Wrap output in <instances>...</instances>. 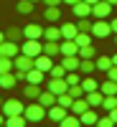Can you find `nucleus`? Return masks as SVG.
I'll list each match as a JSON object with an SVG mask.
<instances>
[{
    "label": "nucleus",
    "instance_id": "nucleus-1",
    "mask_svg": "<svg viewBox=\"0 0 117 127\" xmlns=\"http://www.w3.org/2000/svg\"><path fill=\"white\" fill-rule=\"evenodd\" d=\"M23 117H26L28 122H33V125H36V122H41V120L46 117V107H41V104H38V102L33 99V102H31L28 107H26V112H23Z\"/></svg>",
    "mask_w": 117,
    "mask_h": 127
},
{
    "label": "nucleus",
    "instance_id": "nucleus-2",
    "mask_svg": "<svg viewBox=\"0 0 117 127\" xmlns=\"http://www.w3.org/2000/svg\"><path fill=\"white\" fill-rule=\"evenodd\" d=\"M20 54H26V56H31V59H36V56L43 54V43H41V41H36V38H26V43L20 46Z\"/></svg>",
    "mask_w": 117,
    "mask_h": 127
},
{
    "label": "nucleus",
    "instance_id": "nucleus-3",
    "mask_svg": "<svg viewBox=\"0 0 117 127\" xmlns=\"http://www.w3.org/2000/svg\"><path fill=\"white\" fill-rule=\"evenodd\" d=\"M0 112H3L5 117H10V114H23V112H26V104L20 102V99H5Z\"/></svg>",
    "mask_w": 117,
    "mask_h": 127
},
{
    "label": "nucleus",
    "instance_id": "nucleus-4",
    "mask_svg": "<svg viewBox=\"0 0 117 127\" xmlns=\"http://www.w3.org/2000/svg\"><path fill=\"white\" fill-rule=\"evenodd\" d=\"M110 13H112V5L107 3V0H99V3H94V5H92V15L97 18V20H107Z\"/></svg>",
    "mask_w": 117,
    "mask_h": 127
},
{
    "label": "nucleus",
    "instance_id": "nucleus-5",
    "mask_svg": "<svg viewBox=\"0 0 117 127\" xmlns=\"http://www.w3.org/2000/svg\"><path fill=\"white\" fill-rule=\"evenodd\" d=\"M110 33H112L110 20H94V26H92V36L94 38H107Z\"/></svg>",
    "mask_w": 117,
    "mask_h": 127
},
{
    "label": "nucleus",
    "instance_id": "nucleus-6",
    "mask_svg": "<svg viewBox=\"0 0 117 127\" xmlns=\"http://www.w3.org/2000/svg\"><path fill=\"white\" fill-rule=\"evenodd\" d=\"M20 54V46L15 43V41H3V43H0V56H8V59H15Z\"/></svg>",
    "mask_w": 117,
    "mask_h": 127
},
{
    "label": "nucleus",
    "instance_id": "nucleus-7",
    "mask_svg": "<svg viewBox=\"0 0 117 127\" xmlns=\"http://www.w3.org/2000/svg\"><path fill=\"white\" fill-rule=\"evenodd\" d=\"M48 92H54L56 97H59V94H64V92H69V84H66V79L48 76Z\"/></svg>",
    "mask_w": 117,
    "mask_h": 127
},
{
    "label": "nucleus",
    "instance_id": "nucleus-8",
    "mask_svg": "<svg viewBox=\"0 0 117 127\" xmlns=\"http://www.w3.org/2000/svg\"><path fill=\"white\" fill-rule=\"evenodd\" d=\"M13 66H15L18 71H31V69H33V59L26 56V54H18V56L13 59Z\"/></svg>",
    "mask_w": 117,
    "mask_h": 127
},
{
    "label": "nucleus",
    "instance_id": "nucleus-9",
    "mask_svg": "<svg viewBox=\"0 0 117 127\" xmlns=\"http://www.w3.org/2000/svg\"><path fill=\"white\" fill-rule=\"evenodd\" d=\"M66 114H69V109H66V107H61V104H54V107H48V109H46V117H51L54 122H61Z\"/></svg>",
    "mask_w": 117,
    "mask_h": 127
},
{
    "label": "nucleus",
    "instance_id": "nucleus-10",
    "mask_svg": "<svg viewBox=\"0 0 117 127\" xmlns=\"http://www.w3.org/2000/svg\"><path fill=\"white\" fill-rule=\"evenodd\" d=\"M71 13L77 15V18H89V15H92V5L84 3V0H79L77 5H71Z\"/></svg>",
    "mask_w": 117,
    "mask_h": 127
},
{
    "label": "nucleus",
    "instance_id": "nucleus-11",
    "mask_svg": "<svg viewBox=\"0 0 117 127\" xmlns=\"http://www.w3.org/2000/svg\"><path fill=\"white\" fill-rule=\"evenodd\" d=\"M79 120H81L84 127H94V125H97V120H99V114H97V109H94V107H89L84 114H79Z\"/></svg>",
    "mask_w": 117,
    "mask_h": 127
},
{
    "label": "nucleus",
    "instance_id": "nucleus-12",
    "mask_svg": "<svg viewBox=\"0 0 117 127\" xmlns=\"http://www.w3.org/2000/svg\"><path fill=\"white\" fill-rule=\"evenodd\" d=\"M43 79H46V71H41V69H31V71H26V84H43Z\"/></svg>",
    "mask_w": 117,
    "mask_h": 127
},
{
    "label": "nucleus",
    "instance_id": "nucleus-13",
    "mask_svg": "<svg viewBox=\"0 0 117 127\" xmlns=\"http://www.w3.org/2000/svg\"><path fill=\"white\" fill-rule=\"evenodd\" d=\"M23 36H26V38H36V41H41V38H43V28L36 26V23H28V26L23 28Z\"/></svg>",
    "mask_w": 117,
    "mask_h": 127
},
{
    "label": "nucleus",
    "instance_id": "nucleus-14",
    "mask_svg": "<svg viewBox=\"0 0 117 127\" xmlns=\"http://www.w3.org/2000/svg\"><path fill=\"white\" fill-rule=\"evenodd\" d=\"M33 66L48 74V71H51V66H54V61H51V56H46V54H41V56H36V59H33Z\"/></svg>",
    "mask_w": 117,
    "mask_h": 127
},
{
    "label": "nucleus",
    "instance_id": "nucleus-15",
    "mask_svg": "<svg viewBox=\"0 0 117 127\" xmlns=\"http://www.w3.org/2000/svg\"><path fill=\"white\" fill-rule=\"evenodd\" d=\"M61 56H79V46L77 41H61Z\"/></svg>",
    "mask_w": 117,
    "mask_h": 127
},
{
    "label": "nucleus",
    "instance_id": "nucleus-16",
    "mask_svg": "<svg viewBox=\"0 0 117 127\" xmlns=\"http://www.w3.org/2000/svg\"><path fill=\"white\" fill-rule=\"evenodd\" d=\"M36 102L41 104V107H46V109H48V107H54V104H56V94L46 89V92H41V94H38V99H36Z\"/></svg>",
    "mask_w": 117,
    "mask_h": 127
},
{
    "label": "nucleus",
    "instance_id": "nucleus-17",
    "mask_svg": "<svg viewBox=\"0 0 117 127\" xmlns=\"http://www.w3.org/2000/svg\"><path fill=\"white\" fill-rule=\"evenodd\" d=\"M43 41H64L61 28H59V26H54V23H51L48 28H43Z\"/></svg>",
    "mask_w": 117,
    "mask_h": 127
},
{
    "label": "nucleus",
    "instance_id": "nucleus-18",
    "mask_svg": "<svg viewBox=\"0 0 117 127\" xmlns=\"http://www.w3.org/2000/svg\"><path fill=\"white\" fill-rule=\"evenodd\" d=\"M43 54L46 56H59L61 54V41H43Z\"/></svg>",
    "mask_w": 117,
    "mask_h": 127
},
{
    "label": "nucleus",
    "instance_id": "nucleus-19",
    "mask_svg": "<svg viewBox=\"0 0 117 127\" xmlns=\"http://www.w3.org/2000/svg\"><path fill=\"white\" fill-rule=\"evenodd\" d=\"M15 71H5V74H0V89H13L15 87Z\"/></svg>",
    "mask_w": 117,
    "mask_h": 127
},
{
    "label": "nucleus",
    "instance_id": "nucleus-20",
    "mask_svg": "<svg viewBox=\"0 0 117 127\" xmlns=\"http://www.w3.org/2000/svg\"><path fill=\"white\" fill-rule=\"evenodd\" d=\"M77 33H79V26H77V23H64V26H61V36L66 38V41H74Z\"/></svg>",
    "mask_w": 117,
    "mask_h": 127
},
{
    "label": "nucleus",
    "instance_id": "nucleus-21",
    "mask_svg": "<svg viewBox=\"0 0 117 127\" xmlns=\"http://www.w3.org/2000/svg\"><path fill=\"white\" fill-rule=\"evenodd\" d=\"M89 109V102H87V97H79V99H74V104H71V114H84Z\"/></svg>",
    "mask_w": 117,
    "mask_h": 127
},
{
    "label": "nucleus",
    "instance_id": "nucleus-22",
    "mask_svg": "<svg viewBox=\"0 0 117 127\" xmlns=\"http://www.w3.org/2000/svg\"><path fill=\"white\" fill-rule=\"evenodd\" d=\"M79 64H81L79 56H64L61 59V66L66 69V71H79Z\"/></svg>",
    "mask_w": 117,
    "mask_h": 127
},
{
    "label": "nucleus",
    "instance_id": "nucleus-23",
    "mask_svg": "<svg viewBox=\"0 0 117 127\" xmlns=\"http://www.w3.org/2000/svg\"><path fill=\"white\" fill-rule=\"evenodd\" d=\"M94 69H97L94 59H81V64H79V74H84V76H92Z\"/></svg>",
    "mask_w": 117,
    "mask_h": 127
},
{
    "label": "nucleus",
    "instance_id": "nucleus-24",
    "mask_svg": "<svg viewBox=\"0 0 117 127\" xmlns=\"http://www.w3.org/2000/svg\"><path fill=\"white\" fill-rule=\"evenodd\" d=\"M43 18L48 20V23H56V20L61 18V10H59V5H46V10H43Z\"/></svg>",
    "mask_w": 117,
    "mask_h": 127
},
{
    "label": "nucleus",
    "instance_id": "nucleus-25",
    "mask_svg": "<svg viewBox=\"0 0 117 127\" xmlns=\"http://www.w3.org/2000/svg\"><path fill=\"white\" fill-rule=\"evenodd\" d=\"M28 120L23 117V114H10V117H5V127H26Z\"/></svg>",
    "mask_w": 117,
    "mask_h": 127
},
{
    "label": "nucleus",
    "instance_id": "nucleus-26",
    "mask_svg": "<svg viewBox=\"0 0 117 127\" xmlns=\"http://www.w3.org/2000/svg\"><path fill=\"white\" fill-rule=\"evenodd\" d=\"M87 102H89V107H94V109H97V107H102V102H104V94L97 89V92H89L87 94Z\"/></svg>",
    "mask_w": 117,
    "mask_h": 127
},
{
    "label": "nucleus",
    "instance_id": "nucleus-27",
    "mask_svg": "<svg viewBox=\"0 0 117 127\" xmlns=\"http://www.w3.org/2000/svg\"><path fill=\"white\" fill-rule=\"evenodd\" d=\"M59 127H81V120H79V114H66L61 122H59Z\"/></svg>",
    "mask_w": 117,
    "mask_h": 127
},
{
    "label": "nucleus",
    "instance_id": "nucleus-28",
    "mask_svg": "<svg viewBox=\"0 0 117 127\" xmlns=\"http://www.w3.org/2000/svg\"><path fill=\"white\" fill-rule=\"evenodd\" d=\"M81 87H84V92L89 94V92H97V89H99V81L94 79V74H92V76H84V79H81Z\"/></svg>",
    "mask_w": 117,
    "mask_h": 127
},
{
    "label": "nucleus",
    "instance_id": "nucleus-29",
    "mask_svg": "<svg viewBox=\"0 0 117 127\" xmlns=\"http://www.w3.org/2000/svg\"><path fill=\"white\" fill-rule=\"evenodd\" d=\"M5 38H8V41H15V43H18L20 38H26V36H23V28H18V26H10V28L5 31Z\"/></svg>",
    "mask_w": 117,
    "mask_h": 127
},
{
    "label": "nucleus",
    "instance_id": "nucleus-30",
    "mask_svg": "<svg viewBox=\"0 0 117 127\" xmlns=\"http://www.w3.org/2000/svg\"><path fill=\"white\" fill-rule=\"evenodd\" d=\"M23 94H26L31 102H33V99H38V94H41V84H26Z\"/></svg>",
    "mask_w": 117,
    "mask_h": 127
},
{
    "label": "nucleus",
    "instance_id": "nucleus-31",
    "mask_svg": "<svg viewBox=\"0 0 117 127\" xmlns=\"http://www.w3.org/2000/svg\"><path fill=\"white\" fill-rule=\"evenodd\" d=\"M33 8H36V3H31V0H18V13L31 15V13H33Z\"/></svg>",
    "mask_w": 117,
    "mask_h": 127
},
{
    "label": "nucleus",
    "instance_id": "nucleus-32",
    "mask_svg": "<svg viewBox=\"0 0 117 127\" xmlns=\"http://www.w3.org/2000/svg\"><path fill=\"white\" fill-rule=\"evenodd\" d=\"M117 107V94H104V102H102V109L104 112H110Z\"/></svg>",
    "mask_w": 117,
    "mask_h": 127
},
{
    "label": "nucleus",
    "instance_id": "nucleus-33",
    "mask_svg": "<svg viewBox=\"0 0 117 127\" xmlns=\"http://www.w3.org/2000/svg\"><path fill=\"white\" fill-rule=\"evenodd\" d=\"M56 104H61V107L71 109V104H74V97H71L69 92H64V94H59V97H56Z\"/></svg>",
    "mask_w": 117,
    "mask_h": 127
},
{
    "label": "nucleus",
    "instance_id": "nucleus-34",
    "mask_svg": "<svg viewBox=\"0 0 117 127\" xmlns=\"http://www.w3.org/2000/svg\"><path fill=\"white\" fill-rule=\"evenodd\" d=\"M94 64H97L99 71H107V69L112 66V56H97V59H94Z\"/></svg>",
    "mask_w": 117,
    "mask_h": 127
},
{
    "label": "nucleus",
    "instance_id": "nucleus-35",
    "mask_svg": "<svg viewBox=\"0 0 117 127\" xmlns=\"http://www.w3.org/2000/svg\"><path fill=\"white\" fill-rule=\"evenodd\" d=\"M74 41H77V46H79V48H84V46H92V33H81V31H79Z\"/></svg>",
    "mask_w": 117,
    "mask_h": 127
},
{
    "label": "nucleus",
    "instance_id": "nucleus-36",
    "mask_svg": "<svg viewBox=\"0 0 117 127\" xmlns=\"http://www.w3.org/2000/svg\"><path fill=\"white\" fill-rule=\"evenodd\" d=\"M99 92H102V94H117V81L107 79L104 84H99Z\"/></svg>",
    "mask_w": 117,
    "mask_h": 127
},
{
    "label": "nucleus",
    "instance_id": "nucleus-37",
    "mask_svg": "<svg viewBox=\"0 0 117 127\" xmlns=\"http://www.w3.org/2000/svg\"><path fill=\"white\" fill-rule=\"evenodd\" d=\"M64 79H66L69 87H74V84H81V74H79V71H66V76H64Z\"/></svg>",
    "mask_w": 117,
    "mask_h": 127
},
{
    "label": "nucleus",
    "instance_id": "nucleus-38",
    "mask_svg": "<svg viewBox=\"0 0 117 127\" xmlns=\"http://www.w3.org/2000/svg\"><path fill=\"white\" fill-rule=\"evenodd\" d=\"M48 76H56V79H64V76H66V69H64L61 64H54V66H51V71H48Z\"/></svg>",
    "mask_w": 117,
    "mask_h": 127
},
{
    "label": "nucleus",
    "instance_id": "nucleus-39",
    "mask_svg": "<svg viewBox=\"0 0 117 127\" xmlns=\"http://www.w3.org/2000/svg\"><path fill=\"white\" fill-rule=\"evenodd\" d=\"M13 59H8V56H0V74H5V71H13Z\"/></svg>",
    "mask_w": 117,
    "mask_h": 127
},
{
    "label": "nucleus",
    "instance_id": "nucleus-40",
    "mask_svg": "<svg viewBox=\"0 0 117 127\" xmlns=\"http://www.w3.org/2000/svg\"><path fill=\"white\" fill-rule=\"evenodd\" d=\"M69 94L74 99H79V97H87V92H84V87L81 84H74V87H69Z\"/></svg>",
    "mask_w": 117,
    "mask_h": 127
},
{
    "label": "nucleus",
    "instance_id": "nucleus-41",
    "mask_svg": "<svg viewBox=\"0 0 117 127\" xmlns=\"http://www.w3.org/2000/svg\"><path fill=\"white\" fill-rule=\"evenodd\" d=\"M77 26H79L81 33H92V26H94V23H92L89 18H79V23H77Z\"/></svg>",
    "mask_w": 117,
    "mask_h": 127
},
{
    "label": "nucleus",
    "instance_id": "nucleus-42",
    "mask_svg": "<svg viewBox=\"0 0 117 127\" xmlns=\"http://www.w3.org/2000/svg\"><path fill=\"white\" fill-rule=\"evenodd\" d=\"M94 127H115V122H112L110 114H99V120H97V125H94Z\"/></svg>",
    "mask_w": 117,
    "mask_h": 127
},
{
    "label": "nucleus",
    "instance_id": "nucleus-43",
    "mask_svg": "<svg viewBox=\"0 0 117 127\" xmlns=\"http://www.w3.org/2000/svg\"><path fill=\"white\" fill-rule=\"evenodd\" d=\"M94 46H84V48H79V59H94Z\"/></svg>",
    "mask_w": 117,
    "mask_h": 127
},
{
    "label": "nucleus",
    "instance_id": "nucleus-44",
    "mask_svg": "<svg viewBox=\"0 0 117 127\" xmlns=\"http://www.w3.org/2000/svg\"><path fill=\"white\" fill-rule=\"evenodd\" d=\"M104 74H107V79H112V81H117V66H115V64H112V66H110L107 71H104Z\"/></svg>",
    "mask_w": 117,
    "mask_h": 127
},
{
    "label": "nucleus",
    "instance_id": "nucleus-45",
    "mask_svg": "<svg viewBox=\"0 0 117 127\" xmlns=\"http://www.w3.org/2000/svg\"><path fill=\"white\" fill-rule=\"evenodd\" d=\"M107 114H110V117H112V122H115V125H117V107H115V109H110V112H107Z\"/></svg>",
    "mask_w": 117,
    "mask_h": 127
},
{
    "label": "nucleus",
    "instance_id": "nucleus-46",
    "mask_svg": "<svg viewBox=\"0 0 117 127\" xmlns=\"http://www.w3.org/2000/svg\"><path fill=\"white\" fill-rule=\"evenodd\" d=\"M43 3H46V5H61L64 0H43Z\"/></svg>",
    "mask_w": 117,
    "mask_h": 127
},
{
    "label": "nucleus",
    "instance_id": "nucleus-47",
    "mask_svg": "<svg viewBox=\"0 0 117 127\" xmlns=\"http://www.w3.org/2000/svg\"><path fill=\"white\" fill-rule=\"evenodd\" d=\"M110 26H112V33H117V18H112V20H110Z\"/></svg>",
    "mask_w": 117,
    "mask_h": 127
},
{
    "label": "nucleus",
    "instance_id": "nucleus-48",
    "mask_svg": "<svg viewBox=\"0 0 117 127\" xmlns=\"http://www.w3.org/2000/svg\"><path fill=\"white\" fill-rule=\"evenodd\" d=\"M0 127H5V114L0 112Z\"/></svg>",
    "mask_w": 117,
    "mask_h": 127
},
{
    "label": "nucleus",
    "instance_id": "nucleus-49",
    "mask_svg": "<svg viewBox=\"0 0 117 127\" xmlns=\"http://www.w3.org/2000/svg\"><path fill=\"white\" fill-rule=\"evenodd\" d=\"M64 3H66V5H77L79 0H64Z\"/></svg>",
    "mask_w": 117,
    "mask_h": 127
},
{
    "label": "nucleus",
    "instance_id": "nucleus-50",
    "mask_svg": "<svg viewBox=\"0 0 117 127\" xmlns=\"http://www.w3.org/2000/svg\"><path fill=\"white\" fill-rule=\"evenodd\" d=\"M107 3H110V5H112V8H117V0H107Z\"/></svg>",
    "mask_w": 117,
    "mask_h": 127
},
{
    "label": "nucleus",
    "instance_id": "nucleus-51",
    "mask_svg": "<svg viewBox=\"0 0 117 127\" xmlns=\"http://www.w3.org/2000/svg\"><path fill=\"white\" fill-rule=\"evenodd\" d=\"M84 3H89V5H94V3H99V0H84Z\"/></svg>",
    "mask_w": 117,
    "mask_h": 127
},
{
    "label": "nucleus",
    "instance_id": "nucleus-52",
    "mask_svg": "<svg viewBox=\"0 0 117 127\" xmlns=\"http://www.w3.org/2000/svg\"><path fill=\"white\" fill-rule=\"evenodd\" d=\"M3 41H5V33H3V31H0V43H3Z\"/></svg>",
    "mask_w": 117,
    "mask_h": 127
},
{
    "label": "nucleus",
    "instance_id": "nucleus-53",
    "mask_svg": "<svg viewBox=\"0 0 117 127\" xmlns=\"http://www.w3.org/2000/svg\"><path fill=\"white\" fill-rule=\"evenodd\" d=\"M112 64H115V66H117V54H115V56H112Z\"/></svg>",
    "mask_w": 117,
    "mask_h": 127
},
{
    "label": "nucleus",
    "instance_id": "nucleus-54",
    "mask_svg": "<svg viewBox=\"0 0 117 127\" xmlns=\"http://www.w3.org/2000/svg\"><path fill=\"white\" fill-rule=\"evenodd\" d=\"M31 3H43V0H31Z\"/></svg>",
    "mask_w": 117,
    "mask_h": 127
},
{
    "label": "nucleus",
    "instance_id": "nucleus-55",
    "mask_svg": "<svg viewBox=\"0 0 117 127\" xmlns=\"http://www.w3.org/2000/svg\"><path fill=\"white\" fill-rule=\"evenodd\" d=\"M0 109H3V99H0Z\"/></svg>",
    "mask_w": 117,
    "mask_h": 127
},
{
    "label": "nucleus",
    "instance_id": "nucleus-56",
    "mask_svg": "<svg viewBox=\"0 0 117 127\" xmlns=\"http://www.w3.org/2000/svg\"><path fill=\"white\" fill-rule=\"evenodd\" d=\"M115 43H117V33H115Z\"/></svg>",
    "mask_w": 117,
    "mask_h": 127
},
{
    "label": "nucleus",
    "instance_id": "nucleus-57",
    "mask_svg": "<svg viewBox=\"0 0 117 127\" xmlns=\"http://www.w3.org/2000/svg\"><path fill=\"white\" fill-rule=\"evenodd\" d=\"M26 127H28V125H26Z\"/></svg>",
    "mask_w": 117,
    "mask_h": 127
},
{
    "label": "nucleus",
    "instance_id": "nucleus-58",
    "mask_svg": "<svg viewBox=\"0 0 117 127\" xmlns=\"http://www.w3.org/2000/svg\"><path fill=\"white\" fill-rule=\"evenodd\" d=\"M81 127H84V125H81Z\"/></svg>",
    "mask_w": 117,
    "mask_h": 127
}]
</instances>
